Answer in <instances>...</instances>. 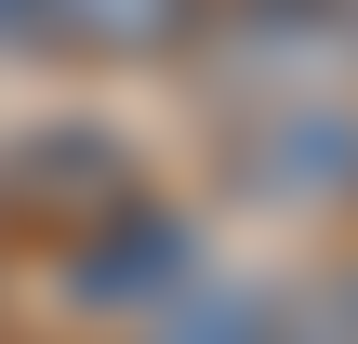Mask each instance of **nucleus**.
<instances>
[{"instance_id": "obj_4", "label": "nucleus", "mask_w": 358, "mask_h": 344, "mask_svg": "<svg viewBox=\"0 0 358 344\" xmlns=\"http://www.w3.org/2000/svg\"><path fill=\"white\" fill-rule=\"evenodd\" d=\"M106 199H133V146H120L106 119H40L27 146H0V212L80 225V212H106Z\"/></svg>"}, {"instance_id": "obj_2", "label": "nucleus", "mask_w": 358, "mask_h": 344, "mask_svg": "<svg viewBox=\"0 0 358 344\" xmlns=\"http://www.w3.org/2000/svg\"><path fill=\"white\" fill-rule=\"evenodd\" d=\"M226 186H239L252 212H345V199H358V93H279V106H239Z\"/></svg>"}, {"instance_id": "obj_1", "label": "nucleus", "mask_w": 358, "mask_h": 344, "mask_svg": "<svg viewBox=\"0 0 358 344\" xmlns=\"http://www.w3.org/2000/svg\"><path fill=\"white\" fill-rule=\"evenodd\" d=\"M213 278V239H199V212H173V199H106V212H80L66 225V252H53V292H66V318H106V331H146V318H173L186 292Z\"/></svg>"}, {"instance_id": "obj_5", "label": "nucleus", "mask_w": 358, "mask_h": 344, "mask_svg": "<svg viewBox=\"0 0 358 344\" xmlns=\"http://www.w3.org/2000/svg\"><path fill=\"white\" fill-rule=\"evenodd\" d=\"M213 0H40V53H93V66H159L199 53Z\"/></svg>"}, {"instance_id": "obj_3", "label": "nucleus", "mask_w": 358, "mask_h": 344, "mask_svg": "<svg viewBox=\"0 0 358 344\" xmlns=\"http://www.w3.org/2000/svg\"><path fill=\"white\" fill-rule=\"evenodd\" d=\"M199 53L279 106V93H345L358 80V0H213L199 13Z\"/></svg>"}, {"instance_id": "obj_6", "label": "nucleus", "mask_w": 358, "mask_h": 344, "mask_svg": "<svg viewBox=\"0 0 358 344\" xmlns=\"http://www.w3.org/2000/svg\"><path fill=\"white\" fill-rule=\"evenodd\" d=\"M0 53H40V0H0Z\"/></svg>"}]
</instances>
